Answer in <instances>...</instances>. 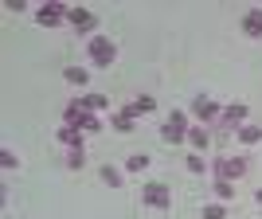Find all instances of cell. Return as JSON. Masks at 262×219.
Masks as SVG:
<instances>
[{
  "label": "cell",
  "mask_w": 262,
  "mask_h": 219,
  "mask_svg": "<svg viewBox=\"0 0 262 219\" xmlns=\"http://www.w3.org/2000/svg\"><path fill=\"white\" fill-rule=\"evenodd\" d=\"M63 121H67V125H78L82 133H98V129H102V118L94 114V110H86L78 98H71V102H67V110H63Z\"/></svg>",
  "instance_id": "cell-1"
},
{
  "label": "cell",
  "mask_w": 262,
  "mask_h": 219,
  "mask_svg": "<svg viewBox=\"0 0 262 219\" xmlns=\"http://www.w3.org/2000/svg\"><path fill=\"white\" fill-rule=\"evenodd\" d=\"M219 114H223V106H219L215 98H208V94H196V98H192V118H196L200 125H215Z\"/></svg>",
  "instance_id": "cell-5"
},
{
  "label": "cell",
  "mask_w": 262,
  "mask_h": 219,
  "mask_svg": "<svg viewBox=\"0 0 262 219\" xmlns=\"http://www.w3.org/2000/svg\"><path fill=\"white\" fill-rule=\"evenodd\" d=\"M125 168H129V172H145V168H149V157L145 153H129L125 157Z\"/></svg>",
  "instance_id": "cell-20"
},
{
  "label": "cell",
  "mask_w": 262,
  "mask_h": 219,
  "mask_svg": "<svg viewBox=\"0 0 262 219\" xmlns=\"http://www.w3.org/2000/svg\"><path fill=\"white\" fill-rule=\"evenodd\" d=\"M141 200L149 204V208H157V211H168V208H172V188L161 184V180H153V184L141 188Z\"/></svg>",
  "instance_id": "cell-7"
},
{
  "label": "cell",
  "mask_w": 262,
  "mask_h": 219,
  "mask_svg": "<svg viewBox=\"0 0 262 219\" xmlns=\"http://www.w3.org/2000/svg\"><path fill=\"white\" fill-rule=\"evenodd\" d=\"M157 110V98L153 94H137V98L125 106V114H133V118H145V114H153Z\"/></svg>",
  "instance_id": "cell-12"
},
{
  "label": "cell",
  "mask_w": 262,
  "mask_h": 219,
  "mask_svg": "<svg viewBox=\"0 0 262 219\" xmlns=\"http://www.w3.org/2000/svg\"><path fill=\"white\" fill-rule=\"evenodd\" d=\"M67 164H71V168H82V164H86V149H67Z\"/></svg>",
  "instance_id": "cell-22"
},
{
  "label": "cell",
  "mask_w": 262,
  "mask_h": 219,
  "mask_svg": "<svg viewBox=\"0 0 262 219\" xmlns=\"http://www.w3.org/2000/svg\"><path fill=\"white\" fill-rule=\"evenodd\" d=\"M67 24H71L75 32H94V28H98V16L90 8H71L67 12Z\"/></svg>",
  "instance_id": "cell-10"
},
{
  "label": "cell",
  "mask_w": 262,
  "mask_h": 219,
  "mask_svg": "<svg viewBox=\"0 0 262 219\" xmlns=\"http://www.w3.org/2000/svg\"><path fill=\"white\" fill-rule=\"evenodd\" d=\"M204 219H227V204H208V208H204Z\"/></svg>",
  "instance_id": "cell-23"
},
{
  "label": "cell",
  "mask_w": 262,
  "mask_h": 219,
  "mask_svg": "<svg viewBox=\"0 0 262 219\" xmlns=\"http://www.w3.org/2000/svg\"><path fill=\"white\" fill-rule=\"evenodd\" d=\"M211 192H215V200L219 204H231V200H235V180H211Z\"/></svg>",
  "instance_id": "cell-15"
},
{
  "label": "cell",
  "mask_w": 262,
  "mask_h": 219,
  "mask_svg": "<svg viewBox=\"0 0 262 219\" xmlns=\"http://www.w3.org/2000/svg\"><path fill=\"white\" fill-rule=\"evenodd\" d=\"M0 164H4V168L12 172V168H20V157L12 153V149H0Z\"/></svg>",
  "instance_id": "cell-24"
},
{
  "label": "cell",
  "mask_w": 262,
  "mask_h": 219,
  "mask_svg": "<svg viewBox=\"0 0 262 219\" xmlns=\"http://www.w3.org/2000/svg\"><path fill=\"white\" fill-rule=\"evenodd\" d=\"M86 59L94 67H114V59H118V43H114L110 35H90V39H86Z\"/></svg>",
  "instance_id": "cell-2"
},
{
  "label": "cell",
  "mask_w": 262,
  "mask_h": 219,
  "mask_svg": "<svg viewBox=\"0 0 262 219\" xmlns=\"http://www.w3.org/2000/svg\"><path fill=\"white\" fill-rule=\"evenodd\" d=\"M247 114H251V110H247V102H231V106H223V114H219V129H227V133H239L243 125H247Z\"/></svg>",
  "instance_id": "cell-6"
},
{
  "label": "cell",
  "mask_w": 262,
  "mask_h": 219,
  "mask_svg": "<svg viewBox=\"0 0 262 219\" xmlns=\"http://www.w3.org/2000/svg\"><path fill=\"white\" fill-rule=\"evenodd\" d=\"M67 12H71L67 4H59V0H47L43 8L35 12V24H39V28H59V24L67 20Z\"/></svg>",
  "instance_id": "cell-8"
},
{
  "label": "cell",
  "mask_w": 262,
  "mask_h": 219,
  "mask_svg": "<svg viewBox=\"0 0 262 219\" xmlns=\"http://www.w3.org/2000/svg\"><path fill=\"white\" fill-rule=\"evenodd\" d=\"M211 172L219 180H243L247 176V157H215L211 161Z\"/></svg>",
  "instance_id": "cell-4"
},
{
  "label": "cell",
  "mask_w": 262,
  "mask_h": 219,
  "mask_svg": "<svg viewBox=\"0 0 262 219\" xmlns=\"http://www.w3.org/2000/svg\"><path fill=\"white\" fill-rule=\"evenodd\" d=\"M188 145H192V153H204L211 145V133L204 129V125H192V129H188Z\"/></svg>",
  "instance_id": "cell-13"
},
{
  "label": "cell",
  "mask_w": 262,
  "mask_h": 219,
  "mask_svg": "<svg viewBox=\"0 0 262 219\" xmlns=\"http://www.w3.org/2000/svg\"><path fill=\"white\" fill-rule=\"evenodd\" d=\"M63 78L71 82V86H86L90 71H86V67H67V71H63Z\"/></svg>",
  "instance_id": "cell-17"
},
{
  "label": "cell",
  "mask_w": 262,
  "mask_h": 219,
  "mask_svg": "<svg viewBox=\"0 0 262 219\" xmlns=\"http://www.w3.org/2000/svg\"><path fill=\"white\" fill-rule=\"evenodd\" d=\"M254 200H258V204H262V188H258V192H254Z\"/></svg>",
  "instance_id": "cell-25"
},
{
  "label": "cell",
  "mask_w": 262,
  "mask_h": 219,
  "mask_svg": "<svg viewBox=\"0 0 262 219\" xmlns=\"http://www.w3.org/2000/svg\"><path fill=\"white\" fill-rule=\"evenodd\" d=\"M78 102H82L86 110H94V114L110 110V94H78Z\"/></svg>",
  "instance_id": "cell-16"
},
{
  "label": "cell",
  "mask_w": 262,
  "mask_h": 219,
  "mask_svg": "<svg viewBox=\"0 0 262 219\" xmlns=\"http://www.w3.org/2000/svg\"><path fill=\"white\" fill-rule=\"evenodd\" d=\"M55 137H59V145H63V149H86V133L78 129V125H59V129H55Z\"/></svg>",
  "instance_id": "cell-9"
},
{
  "label": "cell",
  "mask_w": 262,
  "mask_h": 219,
  "mask_svg": "<svg viewBox=\"0 0 262 219\" xmlns=\"http://www.w3.org/2000/svg\"><path fill=\"white\" fill-rule=\"evenodd\" d=\"M188 129H192V125H188V114L184 110H172V114L164 118V125H161V137L172 141V145H180V141H188Z\"/></svg>",
  "instance_id": "cell-3"
},
{
  "label": "cell",
  "mask_w": 262,
  "mask_h": 219,
  "mask_svg": "<svg viewBox=\"0 0 262 219\" xmlns=\"http://www.w3.org/2000/svg\"><path fill=\"white\" fill-rule=\"evenodd\" d=\"M98 172H102V180H106L110 188H121V168H114V164H102Z\"/></svg>",
  "instance_id": "cell-19"
},
{
  "label": "cell",
  "mask_w": 262,
  "mask_h": 219,
  "mask_svg": "<svg viewBox=\"0 0 262 219\" xmlns=\"http://www.w3.org/2000/svg\"><path fill=\"white\" fill-rule=\"evenodd\" d=\"M243 32L251 39H262V8H247L243 12Z\"/></svg>",
  "instance_id": "cell-11"
},
{
  "label": "cell",
  "mask_w": 262,
  "mask_h": 219,
  "mask_svg": "<svg viewBox=\"0 0 262 219\" xmlns=\"http://www.w3.org/2000/svg\"><path fill=\"white\" fill-rule=\"evenodd\" d=\"M110 125H114L118 133H133V129H137V118L125 114V110H118V114H110Z\"/></svg>",
  "instance_id": "cell-14"
},
{
  "label": "cell",
  "mask_w": 262,
  "mask_h": 219,
  "mask_svg": "<svg viewBox=\"0 0 262 219\" xmlns=\"http://www.w3.org/2000/svg\"><path fill=\"white\" fill-rule=\"evenodd\" d=\"M188 172H208V161H204V153H188Z\"/></svg>",
  "instance_id": "cell-21"
},
{
  "label": "cell",
  "mask_w": 262,
  "mask_h": 219,
  "mask_svg": "<svg viewBox=\"0 0 262 219\" xmlns=\"http://www.w3.org/2000/svg\"><path fill=\"white\" fill-rule=\"evenodd\" d=\"M239 141L243 145H258L262 141V125H243V129H239Z\"/></svg>",
  "instance_id": "cell-18"
}]
</instances>
